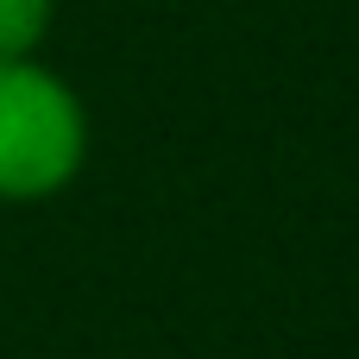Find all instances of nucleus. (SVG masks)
<instances>
[{"label": "nucleus", "instance_id": "nucleus-1", "mask_svg": "<svg viewBox=\"0 0 359 359\" xmlns=\"http://www.w3.org/2000/svg\"><path fill=\"white\" fill-rule=\"evenodd\" d=\"M88 158L82 95L38 57H0V202H50Z\"/></svg>", "mask_w": 359, "mask_h": 359}, {"label": "nucleus", "instance_id": "nucleus-2", "mask_svg": "<svg viewBox=\"0 0 359 359\" xmlns=\"http://www.w3.org/2000/svg\"><path fill=\"white\" fill-rule=\"evenodd\" d=\"M57 19V0H0V57H32Z\"/></svg>", "mask_w": 359, "mask_h": 359}]
</instances>
